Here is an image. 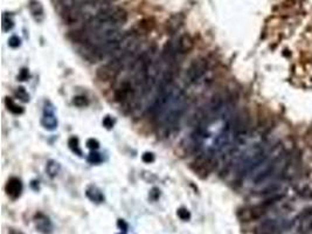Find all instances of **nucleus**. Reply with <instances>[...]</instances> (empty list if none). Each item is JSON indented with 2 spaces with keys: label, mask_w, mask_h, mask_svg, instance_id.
Wrapping results in <instances>:
<instances>
[{
  "label": "nucleus",
  "mask_w": 312,
  "mask_h": 234,
  "mask_svg": "<svg viewBox=\"0 0 312 234\" xmlns=\"http://www.w3.org/2000/svg\"><path fill=\"white\" fill-rule=\"evenodd\" d=\"M128 62H130V61L125 59V57H112L109 62L98 67L97 70H96V78L102 82L112 81L124 69Z\"/></svg>",
  "instance_id": "1"
},
{
  "label": "nucleus",
  "mask_w": 312,
  "mask_h": 234,
  "mask_svg": "<svg viewBox=\"0 0 312 234\" xmlns=\"http://www.w3.org/2000/svg\"><path fill=\"white\" fill-rule=\"evenodd\" d=\"M215 165H217V161H215V157L213 153H199V155L193 159L189 168L199 178L205 179L208 177V175L213 171Z\"/></svg>",
  "instance_id": "2"
},
{
  "label": "nucleus",
  "mask_w": 312,
  "mask_h": 234,
  "mask_svg": "<svg viewBox=\"0 0 312 234\" xmlns=\"http://www.w3.org/2000/svg\"><path fill=\"white\" fill-rule=\"evenodd\" d=\"M269 208V205L263 201L262 204L254 205V206H246L240 208L237 211V218L243 223H249V221L259 220L267 213V210Z\"/></svg>",
  "instance_id": "3"
},
{
  "label": "nucleus",
  "mask_w": 312,
  "mask_h": 234,
  "mask_svg": "<svg viewBox=\"0 0 312 234\" xmlns=\"http://www.w3.org/2000/svg\"><path fill=\"white\" fill-rule=\"evenodd\" d=\"M208 69V61L206 57H197L186 70V80L189 83H195L205 75Z\"/></svg>",
  "instance_id": "4"
},
{
  "label": "nucleus",
  "mask_w": 312,
  "mask_h": 234,
  "mask_svg": "<svg viewBox=\"0 0 312 234\" xmlns=\"http://www.w3.org/2000/svg\"><path fill=\"white\" fill-rule=\"evenodd\" d=\"M193 47H194V40H193V38L187 33L181 34L179 37V39L177 40V53L180 54V55L188 54L193 49Z\"/></svg>",
  "instance_id": "5"
},
{
  "label": "nucleus",
  "mask_w": 312,
  "mask_h": 234,
  "mask_svg": "<svg viewBox=\"0 0 312 234\" xmlns=\"http://www.w3.org/2000/svg\"><path fill=\"white\" fill-rule=\"evenodd\" d=\"M5 190H6V193H7L9 197L13 198V199H17L22 192L21 181L17 177L9 178L7 184H6V187H5Z\"/></svg>",
  "instance_id": "6"
},
{
  "label": "nucleus",
  "mask_w": 312,
  "mask_h": 234,
  "mask_svg": "<svg viewBox=\"0 0 312 234\" xmlns=\"http://www.w3.org/2000/svg\"><path fill=\"white\" fill-rule=\"evenodd\" d=\"M279 229L276 220H266L256 227V234H275Z\"/></svg>",
  "instance_id": "7"
},
{
  "label": "nucleus",
  "mask_w": 312,
  "mask_h": 234,
  "mask_svg": "<svg viewBox=\"0 0 312 234\" xmlns=\"http://www.w3.org/2000/svg\"><path fill=\"white\" fill-rule=\"evenodd\" d=\"M182 22H184V18L182 15L176 14L173 17L170 18V20L166 22V31L167 33L175 34L180 30V27L182 26Z\"/></svg>",
  "instance_id": "8"
},
{
  "label": "nucleus",
  "mask_w": 312,
  "mask_h": 234,
  "mask_svg": "<svg viewBox=\"0 0 312 234\" xmlns=\"http://www.w3.org/2000/svg\"><path fill=\"white\" fill-rule=\"evenodd\" d=\"M41 124H43L45 129L47 130H54L57 128V120L55 117V115H54V111L50 110L48 111L47 109L45 110V115L43 117V120H41Z\"/></svg>",
  "instance_id": "9"
},
{
  "label": "nucleus",
  "mask_w": 312,
  "mask_h": 234,
  "mask_svg": "<svg viewBox=\"0 0 312 234\" xmlns=\"http://www.w3.org/2000/svg\"><path fill=\"white\" fill-rule=\"evenodd\" d=\"M28 7H30L31 14L33 15V18L35 19V20H38V21L43 20L44 15H45V11H44V6L41 5L40 1H38V0H31Z\"/></svg>",
  "instance_id": "10"
},
{
  "label": "nucleus",
  "mask_w": 312,
  "mask_h": 234,
  "mask_svg": "<svg viewBox=\"0 0 312 234\" xmlns=\"http://www.w3.org/2000/svg\"><path fill=\"white\" fill-rule=\"evenodd\" d=\"M153 27H154V21L152 20V19H144V20L138 22V24L136 25V27L134 28V31L141 37V35L147 34L149 32L152 31Z\"/></svg>",
  "instance_id": "11"
},
{
  "label": "nucleus",
  "mask_w": 312,
  "mask_h": 234,
  "mask_svg": "<svg viewBox=\"0 0 312 234\" xmlns=\"http://www.w3.org/2000/svg\"><path fill=\"white\" fill-rule=\"evenodd\" d=\"M87 195H88L90 199L94 200V201H97V203H101V201L104 199L102 192L95 187H90L88 190H87Z\"/></svg>",
  "instance_id": "12"
},
{
  "label": "nucleus",
  "mask_w": 312,
  "mask_h": 234,
  "mask_svg": "<svg viewBox=\"0 0 312 234\" xmlns=\"http://www.w3.org/2000/svg\"><path fill=\"white\" fill-rule=\"evenodd\" d=\"M5 104H6V107H7V109H8L9 111H11L12 114L20 115V114L24 113V109H22L19 104L15 103L14 101L11 100V98H9V97H6Z\"/></svg>",
  "instance_id": "13"
},
{
  "label": "nucleus",
  "mask_w": 312,
  "mask_h": 234,
  "mask_svg": "<svg viewBox=\"0 0 312 234\" xmlns=\"http://www.w3.org/2000/svg\"><path fill=\"white\" fill-rule=\"evenodd\" d=\"M68 145H69V149L72 150L75 155L82 156V150H81V147H80L79 140H77L76 137H70L68 140Z\"/></svg>",
  "instance_id": "14"
},
{
  "label": "nucleus",
  "mask_w": 312,
  "mask_h": 234,
  "mask_svg": "<svg viewBox=\"0 0 312 234\" xmlns=\"http://www.w3.org/2000/svg\"><path fill=\"white\" fill-rule=\"evenodd\" d=\"M46 170H47V174L49 175L50 177H56L57 174H59V171H60L59 163H56L54 161H49L46 166Z\"/></svg>",
  "instance_id": "15"
},
{
  "label": "nucleus",
  "mask_w": 312,
  "mask_h": 234,
  "mask_svg": "<svg viewBox=\"0 0 312 234\" xmlns=\"http://www.w3.org/2000/svg\"><path fill=\"white\" fill-rule=\"evenodd\" d=\"M73 103H74V105H75V107L85 108V107H87V105L89 104V101H88V98L86 97V96L77 95V96H75V97L73 98Z\"/></svg>",
  "instance_id": "16"
},
{
  "label": "nucleus",
  "mask_w": 312,
  "mask_h": 234,
  "mask_svg": "<svg viewBox=\"0 0 312 234\" xmlns=\"http://www.w3.org/2000/svg\"><path fill=\"white\" fill-rule=\"evenodd\" d=\"M15 96H17L19 100L22 101V102L30 101V95H28V93L25 91L24 87L17 88V91H15Z\"/></svg>",
  "instance_id": "17"
},
{
  "label": "nucleus",
  "mask_w": 312,
  "mask_h": 234,
  "mask_svg": "<svg viewBox=\"0 0 312 234\" xmlns=\"http://www.w3.org/2000/svg\"><path fill=\"white\" fill-rule=\"evenodd\" d=\"M13 26H14V22H13V20L8 17V15L5 14L4 17H2V30L5 32H8L9 30H12Z\"/></svg>",
  "instance_id": "18"
},
{
  "label": "nucleus",
  "mask_w": 312,
  "mask_h": 234,
  "mask_svg": "<svg viewBox=\"0 0 312 234\" xmlns=\"http://www.w3.org/2000/svg\"><path fill=\"white\" fill-rule=\"evenodd\" d=\"M88 161L91 163V164H98V163L102 162V157L98 152H91L88 157Z\"/></svg>",
  "instance_id": "19"
},
{
  "label": "nucleus",
  "mask_w": 312,
  "mask_h": 234,
  "mask_svg": "<svg viewBox=\"0 0 312 234\" xmlns=\"http://www.w3.org/2000/svg\"><path fill=\"white\" fill-rule=\"evenodd\" d=\"M20 44H21L20 38L15 37V35H13V37L9 38V40H8L9 47H12V48H18L19 46H20Z\"/></svg>",
  "instance_id": "20"
},
{
  "label": "nucleus",
  "mask_w": 312,
  "mask_h": 234,
  "mask_svg": "<svg viewBox=\"0 0 312 234\" xmlns=\"http://www.w3.org/2000/svg\"><path fill=\"white\" fill-rule=\"evenodd\" d=\"M87 146H88L90 150H94L95 151V150H97L99 147V143L94 139H90L87 140Z\"/></svg>",
  "instance_id": "21"
},
{
  "label": "nucleus",
  "mask_w": 312,
  "mask_h": 234,
  "mask_svg": "<svg viewBox=\"0 0 312 234\" xmlns=\"http://www.w3.org/2000/svg\"><path fill=\"white\" fill-rule=\"evenodd\" d=\"M28 78H30V73H28V70L26 68L21 69L18 75V80H20V81H26V80H28Z\"/></svg>",
  "instance_id": "22"
},
{
  "label": "nucleus",
  "mask_w": 312,
  "mask_h": 234,
  "mask_svg": "<svg viewBox=\"0 0 312 234\" xmlns=\"http://www.w3.org/2000/svg\"><path fill=\"white\" fill-rule=\"evenodd\" d=\"M178 216L180 219H182V220L189 219V212L187 210H185V208H180V210L178 211Z\"/></svg>",
  "instance_id": "23"
},
{
  "label": "nucleus",
  "mask_w": 312,
  "mask_h": 234,
  "mask_svg": "<svg viewBox=\"0 0 312 234\" xmlns=\"http://www.w3.org/2000/svg\"><path fill=\"white\" fill-rule=\"evenodd\" d=\"M154 161V155L151 152H145L143 155V162L144 163H147V164H150V163H152Z\"/></svg>",
  "instance_id": "24"
},
{
  "label": "nucleus",
  "mask_w": 312,
  "mask_h": 234,
  "mask_svg": "<svg viewBox=\"0 0 312 234\" xmlns=\"http://www.w3.org/2000/svg\"><path fill=\"white\" fill-rule=\"evenodd\" d=\"M103 126H104L107 129H111L112 127H114V121H112L111 117L107 116L103 120Z\"/></svg>",
  "instance_id": "25"
},
{
  "label": "nucleus",
  "mask_w": 312,
  "mask_h": 234,
  "mask_svg": "<svg viewBox=\"0 0 312 234\" xmlns=\"http://www.w3.org/2000/svg\"><path fill=\"white\" fill-rule=\"evenodd\" d=\"M115 0H96L97 5H102V6H109V4L114 2Z\"/></svg>",
  "instance_id": "26"
},
{
  "label": "nucleus",
  "mask_w": 312,
  "mask_h": 234,
  "mask_svg": "<svg viewBox=\"0 0 312 234\" xmlns=\"http://www.w3.org/2000/svg\"><path fill=\"white\" fill-rule=\"evenodd\" d=\"M11 234H21V233H19V232H12Z\"/></svg>",
  "instance_id": "27"
}]
</instances>
